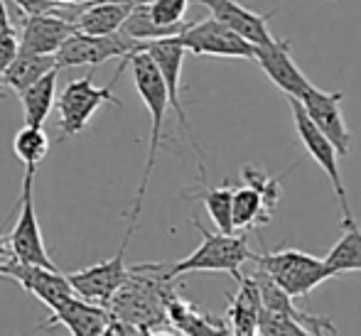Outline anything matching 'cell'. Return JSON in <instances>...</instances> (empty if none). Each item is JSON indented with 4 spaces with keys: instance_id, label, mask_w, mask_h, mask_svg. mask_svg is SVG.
Returning <instances> with one entry per match:
<instances>
[{
    "instance_id": "cell-1",
    "label": "cell",
    "mask_w": 361,
    "mask_h": 336,
    "mask_svg": "<svg viewBox=\"0 0 361 336\" xmlns=\"http://www.w3.org/2000/svg\"><path fill=\"white\" fill-rule=\"evenodd\" d=\"M130 76H133L135 91L140 94L147 113H150V145H147L145 170H143V177H140L138 192H135L133 209H130V213H128V228H126V236L128 238L133 236L135 223H138V216H140V211H143V201L147 194V185H150V175H152V170H155L157 152H160V147H162L165 116H167V111L172 108L165 79H162L155 59H152L145 49H140V52H135L133 57H130Z\"/></svg>"
},
{
    "instance_id": "cell-33",
    "label": "cell",
    "mask_w": 361,
    "mask_h": 336,
    "mask_svg": "<svg viewBox=\"0 0 361 336\" xmlns=\"http://www.w3.org/2000/svg\"><path fill=\"white\" fill-rule=\"evenodd\" d=\"M109 3H123V5H130V8H138V5H150L152 0H109Z\"/></svg>"
},
{
    "instance_id": "cell-17",
    "label": "cell",
    "mask_w": 361,
    "mask_h": 336,
    "mask_svg": "<svg viewBox=\"0 0 361 336\" xmlns=\"http://www.w3.org/2000/svg\"><path fill=\"white\" fill-rule=\"evenodd\" d=\"M263 309L261 299V285L253 273L241 275L238 280V292L228 294V312L226 324L231 334H258V314Z\"/></svg>"
},
{
    "instance_id": "cell-5",
    "label": "cell",
    "mask_w": 361,
    "mask_h": 336,
    "mask_svg": "<svg viewBox=\"0 0 361 336\" xmlns=\"http://www.w3.org/2000/svg\"><path fill=\"white\" fill-rule=\"evenodd\" d=\"M288 104H290V113H293V123H295V133H298V140L302 142L305 152L314 160V165L327 175L329 185L334 189V197H337L339 204V213H342V223L344 221H354V213L352 206H349L347 199V187H344L342 180V170H339V150L334 147V142L329 140L322 130L314 125V120L307 116L305 106L300 104L298 96H288Z\"/></svg>"
},
{
    "instance_id": "cell-22",
    "label": "cell",
    "mask_w": 361,
    "mask_h": 336,
    "mask_svg": "<svg viewBox=\"0 0 361 336\" xmlns=\"http://www.w3.org/2000/svg\"><path fill=\"white\" fill-rule=\"evenodd\" d=\"M57 74L59 67L47 71L39 81H35L30 89H25L20 94V104H23L25 123L27 125H44L49 111L57 99Z\"/></svg>"
},
{
    "instance_id": "cell-20",
    "label": "cell",
    "mask_w": 361,
    "mask_h": 336,
    "mask_svg": "<svg viewBox=\"0 0 361 336\" xmlns=\"http://www.w3.org/2000/svg\"><path fill=\"white\" fill-rule=\"evenodd\" d=\"M57 67H59L57 54H32V52H23V49H20V54L15 57V62L10 64L8 71H5L3 84L20 96L25 89H30L35 81L42 79L47 71H52Z\"/></svg>"
},
{
    "instance_id": "cell-12",
    "label": "cell",
    "mask_w": 361,
    "mask_h": 336,
    "mask_svg": "<svg viewBox=\"0 0 361 336\" xmlns=\"http://www.w3.org/2000/svg\"><path fill=\"white\" fill-rule=\"evenodd\" d=\"M342 99L344 91H322L317 86H310L300 104L305 106L307 116L314 120L319 130L334 142L339 155H349V145H352V130L347 128V120L342 113Z\"/></svg>"
},
{
    "instance_id": "cell-3",
    "label": "cell",
    "mask_w": 361,
    "mask_h": 336,
    "mask_svg": "<svg viewBox=\"0 0 361 336\" xmlns=\"http://www.w3.org/2000/svg\"><path fill=\"white\" fill-rule=\"evenodd\" d=\"M123 71H126V64H118L114 81H111L109 86H96L91 74L69 81V84L64 86V91L57 99L59 140H67V137L79 135L104 104H111V106H116V108H123V101L114 94L116 81L121 79Z\"/></svg>"
},
{
    "instance_id": "cell-24",
    "label": "cell",
    "mask_w": 361,
    "mask_h": 336,
    "mask_svg": "<svg viewBox=\"0 0 361 336\" xmlns=\"http://www.w3.org/2000/svg\"><path fill=\"white\" fill-rule=\"evenodd\" d=\"M190 27V25H187ZM187 27H162L152 20L150 8L147 5H138V8L130 10V15L123 23V32L130 35L138 42H152V39H162V37H175V35H182Z\"/></svg>"
},
{
    "instance_id": "cell-8",
    "label": "cell",
    "mask_w": 361,
    "mask_h": 336,
    "mask_svg": "<svg viewBox=\"0 0 361 336\" xmlns=\"http://www.w3.org/2000/svg\"><path fill=\"white\" fill-rule=\"evenodd\" d=\"M35 172H37V167H25L18 221H15L13 231L8 236L10 258H18L23 263H35V266H44V268H57L52 263V258H49L47 246H44L42 228H39L37 211H35V189H32Z\"/></svg>"
},
{
    "instance_id": "cell-9",
    "label": "cell",
    "mask_w": 361,
    "mask_h": 336,
    "mask_svg": "<svg viewBox=\"0 0 361 336\" xmlns=\"http://www.w3.org/2000/svg\"><path fill=\"white\" fill-rule=\"evenodd\" d=\"M0 278L20 282L25 292H30L32 297H37L39 302L47 304L49 312L76 294L69 275H62L57 268L23 263V261H18V258H5V261H0Z\"/></svg>"
},
{
    "instance_id": "cell-13",
    "label": "cell",
    "mask_w": 361,
    "mask_h": 336,
    "mask_svg": "<svg viewBox=\"0 0 361 336\" xmlns=\"http://www.w3.org/2000/svg\"><path fill=\"white\" fill-rule=\"evenodd\" d=\"M256 64L286 96H298V99H302L305 91L312 86L307 76L302 74V69L295 64L293 54H290L288 39L276 37L273 42L256 44Z\"/></svg>"
},
{
    "instance_id": "cell-10",
    "label": "cell",
    "mask_w": 361,
    "mask_h": 336,
    "mask_svg": "<svg viewBox=\"0 0 361 336\" xmlns=\"http://www.w3.org/2000/svg\"><path fill=\"white\" fill-rule=\"evenodd\" d=\"M130 238L123 236V243H121V251L116 253L109 261H101L96 266H89L84 270H76V273H69V280H72L76 294L91 299L96 304H104L109 307L111 299L116 297L121 287L128 282V278L133 275V268L126 266V251H128Z\"/></svg>"
},
{
    "instance_id": "cell-6",
    "label": "cell",
    "mask_w": 361,
    "mask_h": 336,
    "mask_svg": "<svg viewBox=\"0 0 361 336\" xmlns=\"http://www.w3.org/2000/svg\"><path fill=\"white\" fill-rule=\"evenodd\" d=\"M145 49V42H138L130 35H126L123 30L114 35H86L76 32L67 42L62 44V49L57 52L59 67H101L109 59H121V62H128L135 52Z\"/></svg>"
},
{
    "instance_id": "cell-32",
    "label": "cell",
    "mask_w": 361,
    "mask_h": 336,
    "mask_svg": "<svg viewBox=\"0 0 361 336\" xmlns=\"http://www.w3.org/2000/svg\"><path fill=\"white\" fill-rule=\"evenodd\" d=\"M52 3L62 5V8H84V5L91 3V0H52Z\"/></svg>"
},
{
    "instance_id": "cell-31",
    "label": "cell",
    "mask_w": 361,
    "mask_h": 336,
    "mask_svg": "<svg viewBox=\"0 0 361 336\" xmlns=\"http://www.w3.org/2000/svg\"><path fill=\"white\" fill-rule=\"evenodd\" d=\"M10 258V243H8V236H3V228H0V261Z\"/></svg>"
},
{
    "instance_id": "cell-2",
    "label": "cell",
    "mask_w": 361,
    "mask_h": 336,
    "mask_svg": "<svg viewBox=\"0 0 361 336\" xmlns=\"http://www.w3.org/2000/svg\"><path fill=\"white\" fill-rule=\"evenodd\" d=\"M192 226L200 231L202 243L200 248L190 253L187 258L177 261L162 273L165 280H177L180 275L190 273H228L233 280H241V266L243 263L256 261V253L248 246V233H224V231H209L202 226L197 218H192Z\"/></svg>"
},
{
    "instance_id": "cell-28",
    "label": "cell",
    "mask_w": 361,
    "mask_h": 336,
    "mask_svg": "<svg viewBox=\"0 0 361 336\" xmlns=\"http://www.w3.org/2000/svg\"><path fill=\"white\" fill-rule=\"evenodd\" d=\"M20 54V35L15 32V27L0 32V86H3V76L10 69V64L15 62V57Z\"/></svg>"
},
{
    "instance_id": "cell-26",
    "label": "cell",
    "mask_w": 361,
    "mask_h": 336,
    "mask_svg": "<svg viewBox=\"0 0 361 336\" xmlns=\"http://www.w3.org/2000/svg\"><path fill=\"white\" fill-rule=\"evenodd\" d=\"M241 180L246 182V185L256 187V189L263 194V199H266L268 206L276 211L278 204H281V194H283V187H281V180H278V177L266 175V170H261V167H256V165H243Z\"/></svg>"
},
{
    "instance_id": "cell-4",
    "label": "cell",
    "mask_w": 361,
    "mask_h": 336,
    "mask_svg": "<svg viewBox=\"0 0 361 336\" xmlns=\"http://www.w3.org/2000/svg\"><path fill=\"white\" fill-rule=\"evenodd\" d=\"M256 268L263 270L268 278H273L290 297H307L314 287L327 282L332 278L324 258H314L298 248H283V251H263L256 256Z\"/></svg>"
},
{
    "instance_id": "cell-25",
    "label": "cell",
    "mask_w": 361,
    "mask_h": 336,
    "mask_svg": "<svg viewBox=\"0 0 361 336\" xmlns=\"http://www.w3.org/2000/svg\"><path fill=\"white\" fill-rule=\"evenodd\" d=\"M13 150L25 167H37L49 152V137L42 125H27L18 130L13 140Z\"/></svg>"
},
{
    "instance_id": "cell-15",
    "label": "cell",
    "mask_w": 361,
    "mask_h": 336,
    "mask_svg": "<svg viewBox=\"0 0 361 336\" xmlns=\"http://www.w3.org/2000/svg\"><path fill=\"white\" fill-rule=\"evenodd\" d=\"M111 322H114V317H111L109 307L91 302L81 294H74L72 299L52 309V314L42 327H64L76 336H101L109 334Z\"/></svg>"
},
{
    "instance_id": "cell-27",
    "label": "cell",
    "mask_w": 361,
    "mask_h": 336,
    "mask_svg": "<svg viewBox=\"0 0 361 336\" xmlns=\"http://www.w3.org/2000/svg\"><path fill=\"white\" fill-rule=\"evenodd\" d=\"M258 334L276 336V334H307L300 322H295L290 314L273 312V309H261L258 314Z\"/></svg>"
},
{
    "instance_id": "cell-18",
    "label": "cell",
    "mask_w": 361,
    "mask_h": 336,
    "mask_svg": "<svg viewBox=\"0 0 361 336\" xmlns=\"http://www.w3.org/2000/svg\"><path fill=\"white\" fill-rule=\"evenodd\" d=\"M130 5L109 3V0H91L76 15V30L86 35H114L123 27L126 18L130 15Z\"/></svg>"
},
{
    "instance_id": "cell-11",
    "label": "cell",
    "mask_w": 361,
    "mask_h": 336,
    "mask_svg": "<svg viewBox=\"0 0 361 336\" xmlns=\"http://www.w3.org/2000/svg\"><path fill=\"white\" fill-rule=\"evenodd\" d=\"M145 52L155 59L157 69H160L162 79H165V86H167V94H170V106L177 116V123H180L182 133L187 135V140L192 142V147L197 150L200 155V172H207L204 170V152L202 147L197 145V140L192 137V130H190V123H187V113H185V106H182V99H180V86H182V64H185V44H182L180 35L175 37H162V39H152V42H145Z\"/></svg>"
},
{
    "instance_id": "cell-19",
    "label": "cell",
    "mask_w": 361,
    "mask_h": 336,
    "mask_svg": "<svg viewBox=\"0 0 361 336\" xmlns=\"http://www.w3.org/2000/svg\"><path fill=\"white\" fill-rule=\"evenodd\" d=\"M273 213L276 211L268 206L256 187L243 182V187L233 189V231L236 233L258 231L261 226L271 223Z\"/></svg>"
},
{
    "instance_id": "cell-14",
    "label": "cell",
    "mask_w": 361,
    "mask_h": 336,
    "mask_svg": "<svg viewBox=\"0 0 361 336\" xmlns=\"http://www.w3.org/2000/svg\"><path fill=\"white\" fill-rule=\"evenodd\" d=\"M76 32V23L52 13L23 15V35H20V49L32 54H57L62 44Z\"/></svg>"
},
{
    "instance_id": "cell-7",
    "label": "cell",
    "mask_w": 361,
    "mask_h": 336,
    "mask_svg": "<svg viewBox=\"0 0 361 336\" xmlns=\"http://www.w3.org/2000/svg\"><path fill=\"white\" fill-rule=\"evenodd\" d=\"M182 44L197 57H221V59H246L256 62V44L248 42L243 35L224 25L214 15L200 23H190V27L180 35Z\"/></svg>"
},
{
    "instance_id": "cell-29",
    "label": "cell",
    "mask_w": 361,
    "mask_h": 336,
    "mask_svg": "<svg viewBox=\"0 0 361 336\" xmlns=\"http://www.w3.org/2000/svg\"><path fill=\"white\" fill-rule=\"evenodd\" d=\"M15 8L20 10V15H37V13H52L59 10L62 5L52 3V0H13Z\"/></svg>"
},
{
    "instance_id": "cell-23",
    "label": "cell",
    "mask_w": 361,
    "mask_h": 336,
    "mask_svg": "<svg viewBox=\"0 0 361 336\" xmlns=\"http://www.w3.org/2000/svg\"><path fill=\"white\" fill-rule=\"evenodd\" d=\"M192 199H200L209 213L212 223L224 233H233V187L224 182L221 187L207 185V175H202V187L192 192Z\"/></svg>"
},
{
    "instance_id": "cell-21",
    "label": "cell",
    "mask_w": 361,
    "mask_h": 336,
    "mask_svg": "<svg viewBox=\"0 0 361 336\" xmlns=\"http://www.w3.org/2000/svg\"><path fill=\"white\" fill-rule=\"evenodd\" d=\"M324 263L332 278L344 273H361V228L357 218L342 223V238L329 248Z\"/></svg>"
},
{
    "instance_id": "cell-16",
    "label": "cell",
    "mask_w": 361,
    "mask_h": 336,
    "mask_svg": "<svg viewBox=\"0 0 361 336\" xmlns=\"http://www.w3.org/2000/svg\"><path fill=\"white\" fill-rule=\"evenodd\" d=\"M197 5H204L216 20H221L224 25H228L231 30H236L238 35L248 39L253 44H266V42H273L276 35L271 32L268 27V20L276 15V10L268 15H258L253 10L243 8L241 3L236 0H192Z\"/></svg>"
},
{
    "instance_id": "cell-30",
    "label": "cell",
    "mask_w": 361,
    "mask_h": 336,
    "mask_svg": "<svg viewBox=\"0 0 361 336\" xmlns=\"http://www.w3.org/2000/svg\"><path fill=\"white\" fill-rule=\"evenodd\" d=\"M13 27V23H10V13H8V5H5V0H0V32H5V30Z\"/></svg>"
}]
</instances>
